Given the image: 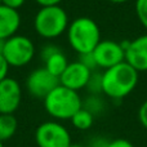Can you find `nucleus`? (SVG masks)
<instances>
[{
    "instance_id": "1",
    "label": "nucleus",
    "mask_w": 147,
    "mask_h": 147,
    "mask_svg": "<svg viewBox=\"0 0 147 147\" xmlns=\"http://www.w3.org/2000/svg\"><path fill=\"white\" fill-rule=\"evenodd\" d=\"M138 78L140 72L124 61L102 72V93L111 99H123L136 89Z\"/></svg>"
},
{
    "instance_id": "2",
    "label": "nucleus",
    "mask_w": 147,
    "mask_h": 147,
    "mask_svg": "<svg viewBox=\"0 0 147 147\" xmlns=\"http://www.w3.org/2000/svg\"><path fill=\"white\" fill-rule=\"evenodd\" d=\"M43 102L48 115L57 121L71 120V117L83 107V99L79 92L69 89L61 84L56 86L43 99Z\"/></svg>"
},
{
    "instance_id": "3",
    "label": "nucleus",
    "mask_w": 147,
    "mask_h": 147,
    "mask_svg": "<svg viewBox=\"0 0 147 147\" xmlns=\"http://www.w3.org/2000/svg\"><path fill=\"white\" fill-rule=\"evenodd\" d=\"M67 41L70 47L80 54L92 53L101 39V30L94 20L89 17H78L67 27Z\"/></svg>"
},
{
    "instance_id": "4",
    "label": "nucleus",
    "mask_w": 147,
    "mask_h": 147,
    "mask_svg": "<svg viewBox=\"0 0 147 147\" xmlns=\"http://www.w3.org/2000/svg\"><path fill=\"white\" fill-rule=\"evenodd\" d=\"M70 25L69 16L61 5L41 7L34 18V27L39 36L56 39L67 31Z\"/></svg>"
},
{
    "instance_id": "5",
    "label": "nucleus",
    "mask_w": 147,
    "mask_h": 147,
    "mask_svg": "<svg viewBox=\"0 0 147 147\" xmlns=\"http://www.w3.org/2000/svg\"><path fill=\"white\" fill-rule=\"evenodd\" d=\"M35 52V45L28 36L16 34L4 41L1 54L9 67H23L32 61Z\"/></svg>"
},
{
    "instance_id": "6",
    "label": "nucleus",
    "mask_w": 147,
    "mask_h": 147,
    "mask_svg": "<svg viewBox=\"0 0 147 147\" xmlns=\"http://www.w3.org/2000/svg\"><path fill=\"white\" fill-rule=\"evenodd\" d=\"M35 142L38 147H69L72 143L69 129L57 120L44 121L36 128Z\"/></svg>"
},
{
    "instance_id": "7",
    "label": "nucleus",
    "mask_w": 147,
    "mask_h": 147,
    "mask_svg": "<svg viewBox=\"0 0 147 147\" xmlns=\"http://www.w3.org/2000/svg\"><path fill=\"white\" fill-rule=\"evenodd\" d=\"M58 85L59 79L52 75L44 66L35 69L26 79V90L36 99H44Z\"/></svg>"
},
{
    "instance_id": "8",
    "label": "nucleus",
    "mask_w": 147,
    "mask_h": 147,
    "mask_svg": "<svg viewBox=\"0 0 147 147\" xmlns=\"http://www.w3.org/2000/svg\"><path fill=\"white\" fill-rule=\"evenodd\" d=\"M94 61L98 69L107 70L125 61V51L121 43L115 40H101L93 51Z\"/></svg>"
},
{
    "instance_id": "9",
    "label": "nucleus",
    "mask_w": 147,
    "mask_h": 147,
    "mask_svg": "<svg viewBox=\"0 0 147 147\" xmlns=\"http://www.w3.org/2000/svg\"><path fill=\"white\" fill-rule=\"evenodd\" d=\"M22 102L21 84L13 78L0 81V114H14Z\"/></svg>"
},
{
    "instance_id": "10",
    "label": "nucleus",
    "mask_w": 147,
    "mask_h": 147,
    "mask_svg": "<svg viewBox=\"0 0 147 147\" xmlns=\"http://www.w3.org/2000/svg\"><path fill=\"white\" fill-rule=\"evenodd\" d=\"M125 51V62L129 63L136 71H147V34L129 41L121 43Z\"/></svg>"
},
{
    "instance_id": "11",
    "label": "nucleus",
    "mask_w": 147,
    "mask_h": 147,
    "mask_svg": "<svg viewBox=\"0 0 147 147\" xmlns=\"http://www.w3.org/2000/svg\"><path fill=\"white\" fill-rule=\"evenodd\" d=\"M92 72L93 71L84 66L80 61L69 62L65 71L59 76V84L69 89L79 92L86 86Z\"/></svg>"
},
{
    "instance_id": "12",
    "label": "nucleus",
    "mask_w": 147,
    "mask_h": 147,
    "mask_svg": "<svg viewBox=\"0 0 147 147\" xmlns=\"http://www.w3.org/2000/svg\"><path fill=\"white\" fill-rule=\"evenodd\" d=\"M20 26V12L0 4V40H7L13 35H16Z\"/></svg>"
},
{
    "instance_id": "13",
    "label": "nucleus",
    "mask_w": 147,
    "mask_h": 147,
    "mask_svg": "<svg viewBox=\"0 0 147 147\" xmlns=\"http://www.w3.org/2000/svg\"><path fill=\"white\" fill-rule=\"evenodd\" d=\"M43 62H44V67H45L52 75L57 76L58 79H59V76H61V74L65 71V69L67 67V65H69L66 54L59 48L57 49L56 52H53L51 56L47 57Z\"/></svg>"
},
{
    "instance_id": "14",
    "label": "nucleus",
    "mask_w": 147,
    "mask_h": 147,
    "mask_svg": "<svg viewBox=\"0 0 147 147\" xmlns=\"http://www.w3.org/2000/svg\"><path fill=\"white\" fill-rule=\"evenodd\" d=\"M18 121L14 114H0V142L10 140L16 134Z\"/></svg>"
},
{
    "instance_id": "15",
    "label": "nucleus",
    "mask_w": 147,
    "mask_h": 147,
    "mask_svg": "<svg viewBox=\"0 0 147 147\" xmlns=\"http://www.w3.org/2000/svg\"><path fill=\"white\" fill-rule=\"evenodd\" d=\"M71 123L74 128L78 130H88L94 124V115L89 112L86 109L81 107L78 112L71 117Z\"/></svg>"
},
{
    "instance_id": "16",
    "label": "nucleus",
    "mask_w": 147,
    "mask_h": 147,
    "mask_svg": "<svg viewBox=\"0 0 147 147\" xmlns=\"http://www.w3.org/2000/svg\"><path fill=\"white\" fill-rule=\"evenodd\" d=\"M83 107L86 109L89 112H92V114L96 116L97 114H99V112L103 110L105 103L101 99L99 94H90L85 101H83Z\"/></svg>"
},
{
    "instance_id": "17",
    "label": "nucleus",
    "mask_w": 147,
    "mask_h": 147,
    "mask_svg": "<svg viewBox=\"0 0 147 147\" xmlns=\"http://www.w3.org/2000/svg\"><path fill=\"white\" fill-rule=\"evenodd\" d=\"M85 89L90 94H101L102 93V72H97V71L92 72Z\"/></svg>"
},
{
    "instance_id": "18",
    "label": "nucleus",
    "mask_w": 147,
    "mask_h": 147,
    "mask_svg": "<svg viewBox=\"0 0 147 147\" xmlns=\"http://www.w3.org/2000/svg\"><path fill=\"white\" fill-rule=\"evenodd\" d=\"M136 14L141 25L147 30V0H136Z\"/></svg>"
},
{
    "instance_id": "19",
    "label": "nucleus",
    "mask_w": 147,
    "mask_h": 147,
    "mask_svg": "<svg viewBox=\"0 0 147 147\" xmlns=\"http://www.w3.org/2000/svg\"><path fill=\"white\" fill-rule=\"evenodd\" d=\"M79 61H80L81 63L84 65V66L88 67V69L90 70V71H96V69H98V67H97L96 61H94L93 52H92V53L80 54V56H79Z\"/></svg>"
},
{
    "instance_id": "20",
    "label": "nucleus",
    "mask_w": 147,
    "mask_h": 147,
    "mask_svg": "<svg viewBox=\"0 0 147 147\" xmlns=\"http://www.w3.org/2000/svg\"><path fill=\"white\" fill-rule=\"evenodd\" d=\"M138 120L141 125L147 130V99L142 102V105L138 109Z\"/></svg>"
},
{
    "instance_id": "21",
    "label": "nucleus",
    "mask_w": 147,
    "mask_h": 147,
    "mask_svg": "<svg viewBox=\"0 0 147 147\" xmlns=\"http://www.w3.org/2000/svg\"><path fill=\"white\" fill-rule=\"evenodd\" d=\"M106 147H134L130 141L125 140V138H115L112 141L107 142Z\"/></svg>"
},
{
    "instance_id": "22",
    "label": "nucleus",
    "mask_w": 147,
    "mask_h": 147,
    "mask_svg": "<svg viewBox=\"0 0 147 147\" xmlns=\"http://www.w3.org/2000/svg\"><path fill=\"white\" fill-rule=\"evenodd\" d=\"M57 49H58V47L57 45H54V44H47V45H44L43 48H41V51H40V57H41V59H45L48 56H51L53 52H56Z\"/></svg>"
},
{
    "instance_id": "23",
    "label": "nucleus",
    "mask_w": 147,
    "mask_h": 147,
    "mask_svg": "<svg viewBox=\"0 0 147 147\" xmlns=\"http://www.w3.org/2000/svg\"><path fill=\"white\" fill-rule=\"evenodd\" d=\"M26 3V0H1V4L5 7H9L12 9L18 10L20 8L23 7V4Z\"/></svg>"
},
{
    "instance_id": "24",
    "label": "nucleus",
    "mask_w": 147,
    "mask_h": 147,
    "mask_svg": "<svg viewBox=\"0 0 147 147\" xmlns=\"http://www.w3.org/2000/svg\"><path fill=\"white\" fill-rule=\"evenodd\" d=\"M8 71H9V65L7 63L3 54H0V81L8 78Z\"/></svg>"
},
{
    "instance_id": "25",
    "label": "nucleus",
    "mask_w": 147,
    "mask_h": 147,
    "mask_svg": "<svg viewBox=\"0 0 147 147\" xmlns=\"http://www.w3.org/2000/svg\"><path fill=\"white\" fill-rule=\"evenodd\" d=\"M40 7H52V5H59L63 0H35Z\"/></svg>"
},
{
    "instance_id": "26",
    "label": "nucleus",
    "mask_w": 147,
    "mask_h": 147,
    "mask_svg": "<svg viewBox=\"0 0 147 147\" xmlns=\"http://www.w3.org/2000/svg\"><path fill=\"white\" fill-rule=\"evenodd\" d=\"M110 3H114V4H124V3L129 1V0H109Z\"/></svg>"
},
{
    "instance_id": "27",
    "label": "nucleus",
    "mask_w": 147,
    "mask_h": 147,
    "mask_svg": "<svg viewBox=\"0 0 147 147\" xmlns=\"http://www.w3.org/2000/svg\"><path fill=\"white\" fill-rule=\"evenodd\" d=\"M69 147H84V146H81V145H78V143H71Z\"/></svg>"
},
{
    "instance_id": "28",
    "label": "nucleus",
    "mask_w": 147,
    "mask_h": 147,
    "mask_svg": "<svg viewBox=\"0 0 147 147\" xmlns=\"http://www.w3.org/2000/svg\"><path fill=\"white\" fill-rule=\"evenodd\" d=\"M0 147H4V143L3 142H0Z\"/></svg>"
},
{
    "instance_id": "29",
    "label": "nucleus",
    "mask_w": 147,
    "mask_h": 147,
    "mask_svg": "<svg viewBox=\"0 0 147 147\" xmlns=\"http://www.w3.org/2000/svg\"><path fill=\"white\" fill-rule=\"evenodd\" d=\"M0 4H1V0H0Z\"/></svg>"
}]
</instances>
